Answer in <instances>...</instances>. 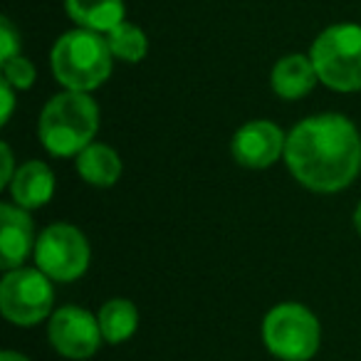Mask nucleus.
Instances as JSON below:
<instances>
[{
    "mask_svg": "<svg viewBox=\"0 0 361 361\" xmlns=\"http://www.w3.org/2000/svg\"><path fill=\"white\" fill-rule=\"evenodd\" d=\"M287 136L277 124L255 119L243 124L233 136V159L245 169H270L280 156H285Z\"/></svg>",
    "mask_w": 361,
    "mask_h": 361,
    "instance_id": "nucleus-9",
    "label": "nucleus"
},
{
    "mask_svg": "<svg viewBox=\"0 0 361 361\" xmlns=\"http://www.w3.org/2000/svg\"><path fill=\"white\" fill-rule=\"evenodd\" d=\"M114 55L109 50L106 35L85 27L65 32L57 37L50 52V67L55 80L65 90L94 92L109 80Z\"/></svg>",
    "mask_w": 361,
    "mask_h": 361,
    "instance_id": "nucleus-3",
    "label": "nucleus"
},
{
    "mask_svg": "<svg viewBox=\"0 0 361 361\" xmlns=\"http://www.w3.org/2000/svg\"><path fill=\"white\" fill-rule=\"evenodd\" d=\"M47 339L57 354L67 359H90L104 341L99 329V317L77 305H67L52 312L47 324Z\"/></svg>",
    "mask_w": 361,
    "mask_h": 361,
    "instance_id": "nucleus-8",
    "label": "nucleus"
},
{
    "mask_svg": "<svg viewBox=\"0 0 361 361\" xmlns=\"http://www.w3.org/2000/svg\"><path fill=\"white\" fill-rule=\"evenodd\" d=\"M13 90H16V87L8 85L6 80L0 82V97H3V111H0V121H3V124H8V121H11L13 106H16V94H13Z\"/></svg>",
    "mask_w": 361,
    "mask_h": 361,
    "instance_id": "nucleus-20",
    "label": "nucleus"
},
{
    "mask_svg": "<svg viewBox=\"0 0 361 361\" xmlns=\"http://www.w3.org/2000/svg\"><path fill=\"white\" fill-rule=\"evenodd\" d=\"M8 188H11L13 203H18L25 211H35V208L47 206L55 196V173L42 161H27L18 166Z\"/></svg>",
    "mask_w": 361,
    "mask_h": 361,
    "instance_id": "nucleus-11",
    "label": "nucleus"
},
{
    "mask_svg": "<svg viewBox=\"0 0 361 361\" xmlns=\"http://www.w3.org/2000/svg\"><path fill=\"white\" fill-rule=\"evenodd\" d=\"M310 57L324 87L344 94L361 90V25H329L312 42Z\"/></svg>",
    "mask_w": 361,
    "mask_h": 361,
    "instance_id": "nucleus-4",
    "label": "nucleus"
},
{
    "mask_svg": "<svg viewBox=\"0 0 361 361\" xmlns=\"http://www.w3.org/2000/svg\"><path fill=\"white\" fill-rule=\"evenodd\" d=\"M317 82H319V77H317L310 55H285L282 60H277L270 75L272 92L290 102L307 97L314 90Z\"/></svg>",
    "mask_w": 361,
    "mask_h": 361,
    "instance_id": "nucleus-12",
    "label": "nucleus"
},
{
    "mask_svg": "<svg viewBox=\"0 0 361 361\" xmlns=\"http://www.w3.org/2000/svg\"><path fill=\"white\" fill-rule=\"evenodd\" d=\"M97 317H99V329L106 344H121V341L131 339L139 326V310L134 307V302L124 300V297L104 302Z\"/></svg>",
    "mask_w": 361,
    "mask_h": 361,
    "instance_id": "nucleus-15",
    "label": "nucleus"
},
{
    "mask_svg": "<svg viewBox=\"0 0 361 361\" xmlns=\"http://www.w3.org/2000/svg\"><path fill=\"white\" fill-rule=\"evenodd\" d=\"M65 11L77 27L106 35L124 23V0H65Z\"/></svg>",
    "mask_w": 361,
    "mask_h": 361,
    "instance_id": "nucleus-14",
    "label": "nucleus"
},
{
    "mask_svg": "<svg viewBox=\"0 0 361 361\" xmlns=\"http://www.w3.org/2000/svg\"><path fill=\"white\" fill-rule=\"evenodd\" d=\"M354 228H356V233L361 235V203L356 206V213H354Z\"/></svg>",
    "mask_w": 361,
    "mask_h": 361,
    "instance_id": "nucleus-22",
    "label": "nucleus"
},
{
    "mask_svg": "<svg viewBox=\"0 0 361 361\" xmlns=\"http://www.w3.org/2000/svg\"><path fill=\"white\" fill-rule=\"evenodd\" d=\"M262 339H265L267 351L277 359L310 361L319 349V319L305 305L282 302L265 314Z\"/></svg>",
    "mask_w": 361,
    "mask_h": 361,
    "instance_id": "nucleus-5",
    "label": "nucleus"
},
{
    "mask_svg": "<svg viewBox=\"0 0 361 361\" xmlns=\"http://www.w3.org/2000/svg\"><path fill=\"white\" fill-rule=\"evenodd\" d=\"M0 154H3V173H0V183H3V188H8L11 186V180H13V176H16V164H13V151H11V146L3 141L0 144Z\"/></svg>",
    "mask_w": 361,
    "mask_h": 361,
    "instance_id": "nucleus-19",
    "label": "nucleus"
},
{
    "mask_svg": "<svg viewBox=\"0 0 361 361\" xmlns=\"http://www.w3.org/2000/svg\"><path fill=\"white\" fill-rule=\"evenodd\" d=\"M20 55V32L11 23V18L0 20V62L13 60Z\"/></svg>",
    "mask_w": 361,
    "mask_h": 361,
    "instance_id": "nucleus-18",
    "label": "nucleus"
},
{
    "mask_svg": "<svg viewBox=\"0 0 361 361\" xmlns=\"http://www.w3.org/2000/svg\"><path fill=\"white\" fill-rule=\"evenodd\" d=\"M35 77H37V70L27 57L18 55L13 60H6L3 62V80L8 85H13L18 92H25L35 85Z\"/></svg>",
    "mask_w": 361,
    "mask_h": 361,
    "instance_id": "nucleus-17",
    "label": "nucleus"
},
{
    "mask_svg": "<svg viewBox=\"0 0 361 361\" xmlns=\"http://www.w3.org/2000/svg\"><path fill=\"white\" fill-rule=\"evenodd\" d=\"M35 243L30 213L18 203H0V267L6 272L23 267Z\"/></svg>",
    "mask_w": 361,
    "mask_h": 361,
    "instance_id": "nucleus-10",
    "label": "nucleus"
},
{
    "mask_svg": "<svg viewBox=\"0 0 361 361\" xmlns=\"http://www.w3.org/2000/svg\"><path fill=\"white\" fill-rule=\"evenodd\" d=\"M285 164L310 191H344L361 171L359 129L344 114L307 116L287 134Z\"/></svg>",
    "mask_w": 361,
    "mask_h": 361,
    "instance_id": "nucleus-1",
    "label": "nucleus"
},
{
    "mask_svg": "<svg viewBox=\"0 0 361 361\" xmlns=\"http://www.w3.org/2000/svg\"><path fill=\"white\" fill-rule=\"evenodd\" d=\"M90 243L80 228L52 223L35 243V265L55 282H75L90 267Z\"/></svg>",
    "mask_w": 361,
    "mask_h": 361,
    "instance_id": "nucleus-7",
    "label": "nucleus"
},
{
    "mask_svg": "<svg viewBox=\"0 0 361 361\" xmlns=\"http://www.w3.org/2000/svg\"><path fill=\"white\" fill-rule=\"evenodd\" d=\"M0 361H30L27 359V356H23V354H18V351H3V354H0Z\"/></svg>",
    "mask_w": 361,
    "mask_h": 361,
    "instance_id": "nucleus-21",
    "label": "nucleus"
},
{
    "mask_svg": "<svg viewBox=\"0 0 361 361\" xmlns=\"http://www.w3.org/2000/svg\"><path fill=\"white\" fill-rule=\"evenodd\" d=\"M106 42H109V50L114 55V60L121 62H141L149 52V37L134 23H119L114 30L106 32Z\"/></svg>",
    "mask_w": 361,
    "mask_h": 361,
    "instance_id": "nucleus-16",
    "label": "nucleus"
},
{
    "mask_svg": "<svg viewBox=\"0 0 361 361\" xmlns=\"http://www.w3.org/2000/svg\"><path fill=\"white\" fill-rule=\"evenodd\" d=\"M75 169L82 180H87L94 188L114 186L121 176V159L109 144L92 141L87 149H82L75 156Z\"/></svg>",
    "mask_w": 361,
    "mask_h": 361,
    "instance_id": "nucleus-13",
    "label": "nucleus"
},
{
    "mask_svg": "<svg viewBox=\"0 0 361 361\" xmlns=\"http://www.w3.org/2000/svg\"><path fill=\"white\" fill-rule=\"evenodd\" d=\"M99 129V106L90 92L65 90L45 104L37 124L40 141L52 156L70 159L94 141Z\"/></svg>",
    "mask_w": 361,
    "mask_h": 361,
    "instance_id": "nucleus-2",
    "label": "nucleus"
},
{
    "mask_svg": "<svg viewBox=\"0 0 361 361\" xmlns=\"http://www.w3.org/2000/svg\"><path fill=\"white\" fill-rule=\"evenodd\" d=\"M55 287L40 267L8 270L0 282V312L18 326H35L52 317Z\"/></svg>",
    "mask_w": 361,
    "mask_h": 361,
    "instance_id": "nucleus-6",
    "label": "nucleus"
}]
</instances>
